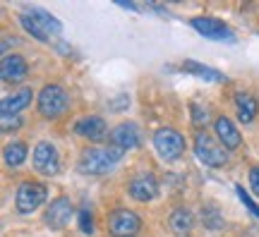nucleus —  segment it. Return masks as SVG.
I'll return each instance as SVG.
<instances>
[{"label":"nucleus","mask_w":259,"mask_h":237,"mask_svg":"<svg viewBox=\"0 0 259 237\" xmlns=\"http://www.w3.org/2000/svg\"><path fill=\"white\" fill-rule=\"evenodd\" d=\"M19 22H22L24 31L31 34V36L36 38V41H41V43H51V41L56 36H60V31H63V24H60L51 12H46V10H41V8H29L27 12L19 17Z\"/></svg>","instance_id":"1"},{"label":"nucleus","mask_w":259,"mask_h":237,"mask_svg":"<svg viewBox=\"0 0 259 237\" xmlns=\"http://www.w3.org/2000/svg\"><path fill=\"white\" fill-rule=\"evenodd\" d=\"M122 158V149L118 146H106V149H87L79 158V173L82 175H106L111 168Z\"/></svg>","instance_id":"2"},{"label":"nucleus","mask_w":259,"mask_h":237,"mask_svg":"<svg viewBox=\"0 0 259 237\" xmlns=\"http://www.w3.org/2000/svg\"><path fill=\"white\" fill-rule=\"evenodd\" d=\"M194 154H197V158H199L204 165H209V168H223V165L228 163L226 146H223L221 141H216L211 134H206L204 129L194 137Z\"/></svg>","instance_id":"3"},{"label":"nucleus","mask_w":259,"mask_h":237,"mask_svg":"<svg viewBox=\"0 0 259 237\" xmlns=\"http://www.w3.org/2000/svg\"><path fill=\"white\" fill-rule=\"evenodd\" d=\"M70 106V96L60 84H46L38 93V113L44 118H60Z\"/></svg>","instance_id":"4"},{"label":"nucleus","mask_w":259,"mask_h":237,"mask_svg":"<svg viewBox=\"0 0 259 237\" xmlns=\"http://www.w3.org/2000/svg\"><path fill=\"white\" fill-rule=\"evenodd\" d=\"M154 149L158 151V156L163 158V161H178L183 151H185V139L183 134L173 127H161L154 134Z\"/></svg>","instance_id":"5"},{"label":"nucleus","mask_w":259,"mask_h":237,"mask_svg":"<svg viewBox=\"0 0 259 237\" xmlns=\"http://www.w3.org/2000/svg\"><path fill=\"white\" fill-rule=\"evenodd\" d=\"M142 230V220L135 211L115 209L108 216V232L113 237H135Z\"/></svg>","instance_id":"6"},{"label":"nucleus","mask_w":259,"mask_h":237,"mask_svg":"<svg viewBox=\"0 0 259 237\" xmlns=\"http://www.w3.org/2000/svg\"><path fill=\"white\" fill-rule=\"evenodd\" d=\"M46 199V187L38 182H22L15 192V206L19 213H31L36 211Z\"/></svg>","instance_id":"7"},{"label":"nucleus","mask_w":259,"mask_h":237,"mask_svg":"<svg viewBox=\"0 0 259 237\" xmlns=\"http://www.w3.org/2000/svg\"><path fill=\"white\" fill-rule=\"evenodd\" d=\"M34 168L41 175H48V177L60 173V158H58L56 146L48 144V141H38L34 146Z\"/></svg>","instance_id":"8"},{"label":"nucleus","mask_w":259,"mask_h":237,"mask_svg":"<svg viewBox=\"0 0 259 237\" xmlns=\"http://www.w3.org/2000/svg\"><path fill=\"white\" fill-rule=\"evenodd\" d=\"M192 29L199 31L204 38H211V41H228L233 43L235 41V34L231 29L223 24L221 19H213V17H194L192 19Z\"/></svg>","instance_id":"9"},{"label":"nucleus","mask_w":259,"mask_h":237,"mask_svg":"<svg viewBox=\"0 0 259 237\" xmlns=\"http://www.w3.org/2000/svg\"><path fill=\"white\" fill-rule=\"evenodd\" d=\"M72 211H74L72 201L67 199V197H58V199L51 201L44 220H46V225L51 230H63L70 223V218H72Z\"/></svg>","instance_id":"10"},{"label":"nucleus","mask_w":259,"mask_h":237,"mask_svg":"<svg viewBox=\"0 0 259 237\" xmlns=\"http://www.w3.org/2000/svg\"><path fill=\"white\" fill-rule=\"evenodd\" d=\"M127 189H130V197L135 201L147 204V201H151L158 194V182L151 173H137L132 180H130Z\"/></svg>","instance_id":"11"},{"label":"nucleus","mask_w":259,"mask_h":237,"mask_svg":"<svg viewBox=\"0 0 259 237\" xmlns=\"http://www.w3.org/2000/svg\"><path fill=\"white\" fill-rule=\"evenodd\" d=\"M29 72V65L27 60L17 53H5L3 60H0V77L3 82H12V84H19Z\"/></svg>","instance_id":"12"},{"label":"nucleus","mask_w":259,"mask_h":237,"mask_svg":"<svg viewBox=\"0 0 259 237\" xmlns=\"http://www.w3.org/2000/svg\"><path fill=\"white\" fill-rule=\"evenodd\" d=\"M74 132L79 137L89 139V141H103L106 134H108V127H106V120L99 118V115H89V118H82L77 125H74Z\"/></svg>","instance_id":"13"},{"label":"nucleus","mask_w":259,"mask_h":237,"mask_svg":"<svg viewBox=\"0 0 259 237\" xmlns=\"http://www.w3.org/2000/svg\"><path fill=\"white\" fill-rule=\"evenodd\" d=\"M111 146H118L122 151L139 146V129L135 122H120L118 127L111 129Z\"/></svg>","instance_id":"14"},{"label":"nucleus","mask_w":259,"mask_h":237,"mask_svg":"<svg viewBox=\"0 0 259 237\" xmlns=\"http://www.w3.org/2000/svg\"><path fill=\"white\" fill-rule=\"evenodd\" d=\"M31 96H34L31 89H22V91H17V93L5 96L3 103H0V113H3V118H15L19 110H24L29 103H31Z\"/></svg>","instance_id":"15"},{"label":"nucleus","mask_w":259,"mask_h":237,"mask_svg":"<svg viewBox=\"0 0 259 237\" xmlns=\"http://www.w3.org/2000/svg\"><path fill=\"white\" fill-rule=\"evenodd\" d=\"M213 129H216V137L226 149H238L240 146V132L233 125L228 118H219L213 122Z\"/></svg>","instance_id":"16"},{"label":"nucleus","mask_w":259,"mask_h":237,"mask_svg":"<svg viewBox=\"0 0 259 237\" xmlns=\"http://www.w3.org/2000/svg\"><path fill=\"white\" fill-rule=\"evenodd\" d=\"M235 110H238V118H240V122H252V120L257 118V110H259V103L257 99L252 96V93L247 91H240L235 93Z\"/></svg>","instance_id":"17"},{"label":"nucleus","mask_w":259,"mask_h":237,"mask_svg":"<svg viewBox=\"0 0 259 237\" xmlns=\"http://www.w3.org/2000/svg\"><path fill=\"white\" fill-rule=\"evenodd\" d=\"M170 230L178 237H187L192 230V213L187 209H176L170 213Z\"/></svg>","instance_id":"18"},{"label":"nucleus","mask_w":259,"mask_h":237,"mask_svg":"<svg viewBox=\"0 0 259 237\" xmlns=\"http://www.w3.org/2000/svg\"><path fill=\"white\" fill-rule=\"evenodd\" d=\"M27 151L29 149L24 141H12V144H8L3 149V158H5V163L10 168H17V165H22L27 161Z\"/></svg>","instance_id":"19"},{"label":"nucleus","mask_w":259,"mask_h":237,"mask_svg":"<svg viewBox=\"0 0 259 237\" xmlns=\"http://www.w3.org/2000/svg\"><path fill=\"white\" fill-rule=\"evenodd\" d=\"M183 70H185V72L197 74V77H202V79H209V82H223V79H226L219 70L206 67V65L197 63V60H185V63H183Z\"/></svg>","instance_id":"20"},{"label":"nucleus","mask_w":259,"mask_h":237,"mask_svg":"<svg viewBox=\"0 0 259 237\" xmlns=\"http://www.w3.org/2000/svg\"><path fill=\"white\" fill-rule=\"evenodd\" d=\"M79 230H82L84 235H92L94 232V216L89 209L79 211Z\"/></svg>","instance_id":"21"},{"label":"nucleus","mask_w":259,"mask_h":237,"mask_svg":"<svg viewBox=\"0 0 259 237\" xmlns=\"http://www.w3.org/2000/svg\"><path fill=\"white\" fill-rule=\"evenodd\" d=\"M235 192H238V197H240V201H242V204H245V206H247V209L252 211V216H254V218H259V206H257V204H254V199H252L250 194H247V192L242 189L240 184L235 187Z\"/></svg>","instance_id":"22"},{"label":"nucleus","mask_w":259,"mask_h":237,"mask_svg":"<svg viewBox=\"0 0 259 237\" xmlns=\"http://www.w3.org/2000/svg\"><path fill=\"white\" fill-rule=\"evenodd\" d=\"M192 122L194 125H206V120H209V115H206V110H202L197 103H192Z\"/></svg>","instance_id":"23"},{"label":"nucleus","mask_w":259,"mask_h":237,"mask_svg":"<svg viewBox=\"0 0 259 237\" xmlns=\"http://www.w3.org/2000/svg\"><path fill=\"white\" fill-rule=\"evenodd\" d=\"M22 125L19 118H3V132H10V129H17Z\"/></svg>","instance_id":"24"},{"label":"nucleus","mask_w":259,"mask_h":237,"mask_svg":"<svg viewBox=\"0 0 259 237\" xmlns=\"http://www.w3.org/2000/svg\"><path fill=\"white\" fill-rule=\"evenodd\" d=\"M250 187H252V192L259 197V168H252L250 170Z\"/></svg>","instance_id":"25"}]
</instances>
